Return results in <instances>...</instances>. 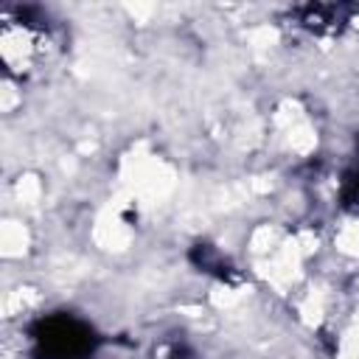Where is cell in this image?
I'll list each match as a JSON object with an SVG mask.
<instances>
[{
    "label": "cell",
    "mask_w": 359,
    "mask_h": 359,
    "mask_svg": "<svg viewBox=\"0 0 359 359\" xmlns=\"http://www.w3.org/2000/svg\"><path fill=\"white\" fill-rule=\"evenodd\" d=\"M39 359H84L95 348V334L87 323L70 314H50L34 325Z\"/></svg>",
    "instance_id": "1"
},
{
    "label": "cell",
    "mask_w": 359,
    "mask_h": 359,
    "mask_svg": "<svg viewBox=\"0 0 359 359\" xmlns=\"http://www.w3.org/2000/svg\"><path fill=\"white\" fill-rule=\"evenodd\" d=\"M342 199L348 208H359V174H348L342 185Z\"/></svg>",
    "instance_id": "2"
}]
</instances>
